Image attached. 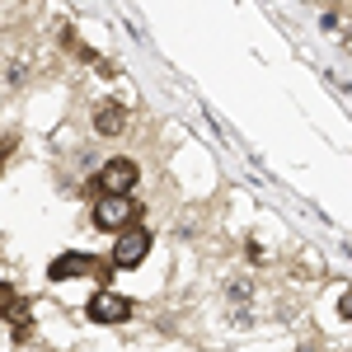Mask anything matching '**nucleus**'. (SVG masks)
<instances>
[{
  "instance_id": "obj_1",
  "label": "nucleus",
  "mask_w": 352,
  "mask_h": 352,
  "mask_svg": "<svg viewBox=\"0 0 352 352\" xmlns=\"http://www.w3.org/2000/svg\"><path fill=\"white\" fill-rule=\"evenodd\" d=\"M136 221H141V202H132V197H109L104 192L94 202V226L99 230H118L122 235V230H132Z\"/></svg>"
},
{
  "instance_id": "obj_2",
  "label": "nucleus",
  "mask_w": 352,
  "mask_h": 352,
  "mask_svg": "<svg viewBox=\"0 0 352 352\" xmlns=\"http://www.w3.org/2000/svg\"><path fill=\"white\" fill-rule=\"evenodd\" d=\"M136 179H141V169H136V160H127V155H113V160H104V169H99V188L109 192V197H132Z\"/></svg>"
},
{
  "instance_id": "obj_3",
  "label": "nucleus",
  "mask_w": 352,
  "mask_h": 352,
  "mask_svg": "<svg viewBox=\"0 0 352 352\" xmlns=\"http://www.w3.org/2000/svg\"><path fill=\"white\" fill-rule=\"evenodd\" d=\"M113 263H99L94 254H61L47 263V277L52 282H71V277H109Z\"/></svg>"
},
{
  "instance_id": "obj_4",
  "label": "nucleus",
  "mask_w": 352,
  "mask_h": 352,
  "mask_svg": "<svg viewBox=\"0 0 352 352\" xmlns=\"http://www.w3.org/2000/svg\"><path fill=\"white\" fill-rule=\"evenodd\" d=\"M85 315H89L94 324H127V320H132V300L122 296V292H99V296H89Z\"/></svg>"
},
{
  "instance_id": "obj_5",
  "label": "nucleus",
  "mask_w": 352,
  "mask_h": 352,
  "mask_svg": "<svg viewBox=\"0 0 352 352\" xmlns=\"http://www.w3.org/2000/svg\"><path fill=\"white\" fill-rule=\"evenodd\" d=\"M146 254H151V235H146L141 226H132V230L118 235L109 263H113V268H136V263H146Z\"/></svg>"
},
{
  "instance_id": "obj_6",
  "label": "nucleus",
  "mask_w": 352,
  "mask_h": 352,
  "mask_svg": "<svg viewBox=\"0 0 352 352\" xmlns=\"http://www.w3.org/2000/svg\"><path fill=\"white\" fill-rule=\"evenodd\" d=\"M94 127H99L104 136H118L122 127H127V109H122V104H104V109L94 113Z\"/></svg>"
},
{
  "instance_id": "obj_7",
  "label": "nucleus",
  "mask_w": 352,
  "mask_h": 352,
  "mask_svg": "<svg viewBox=\"0 0 352 352\" xmlns=\"http://www.w3.org/2000/svg\"><path fill=\"white\" fill-rule=\"evenodd\" d=\"M5 320L14 324V333H28V300L5 296Z\"/></svg>"
},
{
  "instance_id": "obj_8",
  "label": "nucleus",
  "mask_w": 352,
  "mask_h": 352,
  "mask_svg": "<svg viewBox=\"0 0 352 352\" xmlns=\"http://www.w3.org/2000/svg\"><path fill=\"white\" fill-rule=\"evenodd\" d=\"M338 315H352V296H343V300H338Z\"/></svg>"
}]
</instances>
